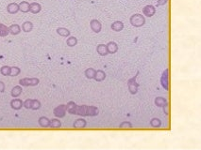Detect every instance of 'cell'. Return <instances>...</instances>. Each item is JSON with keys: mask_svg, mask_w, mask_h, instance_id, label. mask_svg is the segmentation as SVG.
<instances>
[{"mask_svg": "<svg viewBox=\"0 0 201 150\" xmlns=\"http://www.w3.org/2000/svg\"><path fill=\"white\" fill-rule=\"evenodd\" d=\"M66 112L71 115H78L80 116H97L99 115V109L93 105H78L74 101L67 102Z\"/></svg>", "mask_w": 201, "mask_h": 150, "instance_id": "1", "label": "cell"}, {"mask_svg": "<svg viewBox=\"0 0 201 150\" xmlns=\"http://www.w3.org/2000/svg\"><path fill=\"white\" fill-rule=\"evenodd\" d=\"M129 23L134 27H142L146 24V17L141 13H134L130 16Z\"/></svg>", "mask_w": 201, "mask_h": 150, "instance_id": "2", "label": "cell"}, {"mask_svg": "<svg viewBox=\"0 0 201 150\" xmlns=\"http://www.w3.org/2000/svg\"><path fill=\"white\" fill-rule=\"evenodd\" d=\"M41 106H42L41 101L36 99H28L23 103V107H25L26 109L33 110V111L39 110L41 108Z\"/></svg>", "mask_w": 201, "mask_h": 150, "instance_id": "3", "label": "cell"}, {"mask_svg": "<svg viewBox=\"0 0 201 150\" xmlns=\"http://www.w3.org/2000/svg\"><path fill=\"white\" fill-rule=\"evenodd\" d=\"M138 74H139V72H137V74L135 75V76H133L132 78L128 79V81H127L128 91H129V93L132 94V95H135V94H137V92H138L139 84L136 82V79H137Z\"/></svg>", "mask_w": 201, "mask_h": 150, "instance_id": "4", "label": "cell"}, {"mask_svg": "<svg viewBox=\"0 0 201 150\" xmlns=\"http://www.w3.org/2000/svg\"><path fill=\"white\" fill-rule=\"evenodd\" d=\"M19 84L21 87H36L40 84V80L36 77H32V78H23L19 80Z\"/></svg>", "mask_w": 201, "mask_h": 150, "instance_id": "5", "label": "cell"}, {"mask_svg": "<svg viewBox=\"0 0 201 150\" xmlns=\"http://www.w3.org/2000/svg\"><path fill=\"white\" fill-rule=\"evenodd\" d=\"M161 84H162V87L164 88V90L166 91L169 90V69L168 68H165L162 74Z\"/></svg>", "mask_w": 201, "mask_h": 150, "instance_id": "6", "label": "cell"}, {"mask_svg": "<svg viewBox=\"0 0 201 150\" xmlns=\"http://www.w3.org/2000/svg\"><path fill=\"white\" fill-rule=\"evenodd\" d=\"M53 114L57 118L64 117L65 115H66V106H65V104H60V105L55 107L54 110H53Z\"/></svg>", "mask_w": 201, "mask_h": 150, "instance_id": "7", "label": "cell"}, {"mask_svg": "<svg viewBox=\"0 0 201 150\" xmlns=\"http://www.w3.org/2000/svg\"><path fill=\"white\" fill-rule=\"evenodd\" d=\"M90 27H91L93 32L98 34L102 30V24L97 19H92L90 21Z\"/></svg>", "mask_w": 201, "mask_h": 150, "instance_id": "8", "label": "cell"}, {"mask_svg": "<svg viewBox=\"0 0 201 150\" xmlns=\"http://www.w3.org/2000/svg\"><path fill=\"white\" fill-rule=\"evenodd\" d=\"M143 13L147 17H152L156 13V7L151 4L146 5L143 9Z\"/></svg>", "mask_w": 201, "mask_h": 150, "instance_id": "9", "label": "cell"}, {"mask_svg": "<svg viewBox=\"0 0 201 150\" xmlns=\"http://www.w3.org/2000/svg\"><path fill=\"white\" fill-rule=\"evenodd\" d=\"M106 47H107V51H108V54H113L115 53L118 52V44L115 42V41H109L107 44H106Z\"/></svg>", "mask_w": 201, "mask_h": 150, "instance_id": "10", "label": "cell"}, {"mask_svg": "<svg viewBox=\"0 0 201 150\" xmlns=\"http://www.w3.org/2000/svg\"><path fill=\"white\" fill-rule=\"evenodd\" d=\"M23 101L21 100V99H17V98H14L13 100H12L11 101V102H10V105H11V107L13 109V110H15V111H18V110H20L22 107H23Z\"/></svg>", "mask_w": 201, "mask_h": 150, "instance_id": "11", "label": "cell"}, {"mask_svg": "<svg viewBox=\"0 0 201 150\" xmlns=\"http://www.w3.org/2000/svg\"><path fill=\"white\" fill-rule=\"evenodd\" d=\"M86 126H87V121L84 118H78L73 123V128L76 129H84V128H86Z\"/></svg>", "mask_w": 201, "mask_h": 150, "instance_id": "12", "label": "cell"}, {"mask_svg": "<svg viewBox=\"0 0 201 150\" xmlns=\"http://www.w3.org/2000/svg\"><path fill=\"white\" fill-rule=\"evenodd\" d=\"M42 11V6L38 2H32L29 3V12L32 14H38Z\"/></svg>", "mask_w": 201, "mask_h": 150, "instance_id": "13", "label": "cell"}, {"mask_svg": "<svg viewBox=\"0 0 201 150\" xmlns=\"http://www.w3.org/2000/svg\"><path fill=\"white\" fill-rule=\"evenodd\" d=\"M107 77L106 72L102 69H97L95 70V78L94 80H95L96 82H103Z\"/></svg>", "mask_w": 201, "mask_h": 150, "instance_id": "14", "label": "cell"}, {"mask_svg": "<svg viewBox=\"0 0 201 150\" xmlns=\"http://www.w3.org/2000/svg\"><path fill=\"white\" fill-rule=\"evenodd\" d=\"M7 12L10 14H16L19 12V5L15 2L10 3L7 6Z\"/></svg>", "mask_w": 201, "mask_h": 150, "instance_id": "15", "label": "cell"}, {"mask_svg": "<svg viewBox=\"0 0 201 150\" xmlns=\"http://www.w3.org/2000/svg\"><path fill=\"white\" fill-rule=\"evenodd\" d=\"M111 28L115 32H120L124 29V23L122 21H114L111 25Z\"/></svg>", "mask_w": 201, "mask_h": 150, "instance_id": "16", "label": "cell"}, {"mask_svg": "<svg viewBox=\"0 0 201 150\" xmlns=\"http://www.w3.org/2000/svg\"><path fill=\"white\" fill-rule=\"evenodd\" d=\"M56 31L60 37H63V38H68L71 35V31L66 27H58Z\"/></svg>", "mask_w": 201, "mask_h": 150, "instance_id": "17", "label": "cell"}, {"mask_svg": "<svg viewBox=\"0 0 201 150\" xmlns=\"http://www.w3.org/2000/svg\"><path fill=\"white\" fill-rule=\"evenodd\" d=\"M9 32H10V34L16 36L21 33V26L17 24H13L12 26H9Z\"/></svg>", "mask_w": 201, "mask_h": 150, "instance_id": "18", "label": "cell"}, {"mask_svg": "<svg viewBox=\"0 0 201 150\" xmlns=\"http://www.w3.org/2000/svg\"><path fill=\"white\" fill-rule=\"evenodd\" d=\"M38 123L41 128L46 129V128H49V126H50V119L46 116H41L38 119Z\"/></svg>", "mask_w": 201, "mask_h": 150, "instance_id": "19", "label": "cell"}, {"mask_svg": "<svg viewBox=\"0 0 201 150\" xmlns=\"http://www.w3.org/2000/svg\"><path fill=\"white\" fill-rule=\"evenodd\" d=\"M96 52L99 55L101 56H106L108 54V51H107V47H106V44H103V43H100L96 46Z\"/></svg>", "mask_w": 201, "mask_h": 150, "instance_id": "20", "label": "cell"}, {"mask_svg": "<svg viewBox=\"0 0 201 150\" xmlns=\"http://www.w3.org/2000/svg\"><path fill=\"white\" fill-rule=\"evenodd\" d=\"M22 92H23L22 87H21V86H15V87H13V88L12 89L11 95H12L13 98H18V97L22 94Z\"/></svg>", "mask_w": 201, "mask_h": 150, "instance_id": "21", "label": "cell"}, {"mask_svg": "<svg viewBox=\"0 0 201 150\" xmlns=\"http://www.w3.org/2000/svg\"><path fill=\"white\" fill-rule=\"evenodd\" d=\"M18 5H19V12L23 13L29 12V3L28 1H21Z\"/></svg>", "mask_w": 201, "mask_h": 150, "instance_id": "22", "label": "cell"}, {"mask_svg": "<svg viewBox=\"0 0 201 150\" xmlns=\"http://www.w3.org/2000/svg\"><path fill=\"white\" fill-rule=\"evenodd\" d=\"M154 103L157 107H163L166 103H168V101L163 97H157L154 101Z\"/></svg>", "mask_w": 201, "mask_h": 150, "instance_id": "23", "label": "cell"}, {"mask_svg": "<svg viewBox=\"0 0 201 150\" xmlns=\"http://www.w3.org/2000/svg\"><path fill=\"white\" fill-rule=\"evenodd\" d=\"M84 75H85V77L89 80H92L95 78V69L93 68H88L85 69L84 71Z\"/></svg>", "mask_w": 201, "mask_h": 150, "instance_id": "24", "label": "cell"}, {"mask_svg": "<svg viewBox=\"0 0 201 150\" xmlns=\"http://www.w3.org/2000/svg\"><path fill=\"white\" fill-rule=\"evenodd\" d=\"M78 42H79L78 39L74 36H69L68 39L66 40V45L68 47H75L77 46Z\"/></svg>", "mask_w": 201, "mask_h": 150, "instance_id": "25", "label": "cell"}, {"mask_svg": "<svg viewBox=\"0 0 201 150\" xmlns=\"http://www.w3.org/2000/svg\"><path fill=\"white\" fill-rule=\"evenodd\" d=\"M22 30L26 33H28V32H31L32 29H33V24L29 21H27L25 23H23L22 26H21Z\"/></svg>", "mask_w": 201, "mask_h": 150, "instance_id": "26", "label": "cell"}, {"mask_svg": "<svg viewBox=\"0 0 201 150\" xmlns=\"http://www.w3.org/2000/svg\"><path fill=\"white\" fill-rule=\"evenodd\" d=\"M149 124L152 128L154 129H160L162 127V120L160 118L157 117H153L151 118V120L149 121Z\"/></svg>", "mask_w": 201, "mask_h": 150, "instance_id": "27", "label": "cell"}, {"mask_svg": "<svg viewBox=\"0 0 201 150\" xmlns=\"http://www.w3.org/2000/svg\"><path fill=\"white\" fill-rule=\"evenodd\" d=\"M10 34L9 32V27L4 25V24H0V37L1 38H5Z\"/></svg>", "mask_w": 201, "mask_h": 150, "instance_id": "28", "label": "cell"}, {"mask_svg": "<svg viewBox=\"0 0 201 150\" xmlns=\"http://www.w3.org/2000/svg\"><path fill=\"white\" fill-rule=\"evenodd\" d=\"M61 127V122L59 121V118H53L50 120V126L49 128L51 129H59Z\"/></svg>", "mask_w": 201, "mask_h": 150, "instance_id": "29", "label": "cell"}, {"mask_svg": "<svg viewBox=\"0 0 201 150\" xmlns=\"http://www.w3.org/2000/svg\"><path fill=\"white\" fill-rule=\"evenodd\" d=\"M0 73H1L3 76H10L11 73V67L10 66H2L0 68Z\"/></svg>", "mask_w": 201, "mask_h": 150, "instance_id": "30", "label": "cell"}, {"mask_svg": "<svg viewBox=\"0 0 201 150\" xmlns=\"http://www.w3.org/2000/svg\"><path fill=\"white\" fill-rule=\"evenodd\" d=\"M21 73V68L18 67H11V73L10 76L11 77H16Z\"/></svg>", "mask_w": 201, "mask_h": 150, "instance_id": "31", "label": "cell"}, {"mask_svg": "<svg viewBox=\"0 0 201 150\" xmlns=\"http://www.w3.org/2000/svg\"><path fill=\"white\" fill-rule=\"evenodd\" d=\"M119 128L122 129H130L133 128V125L129 121H123L119 124Z\"/></svg>", "mask_w": 201, "mask_h": 150, "instance_id": "32", "label": "cell"}, {"mask_svg": "<svg viewBox=\"0 0 201 150\" xmlns=\"http://www.w3.org/2000/svg\"><path fill=\"white\" fill-rule=\"evenodd\" d=\"M162 109H163V113H164L166 115H169V114H170V106H169V103H166V104L162 107Z\"/></svg>", "mask_w": 201, "mask_h": 150, "instance_id": "33", "label": "cell"}, {"mask_svg": "<svg viewBox=\"0 0 201 150\" xmlns=\"http://www.w3.org/2000/svg\"><path fill=\"white\" fill-rule=\"evenodd\" d=\"M5 89H6V86H5V84H4V82L0 81V93L5 92Z\"/></svg>", "mask_w": 201, "mask_h": 150, "instance_id": "34", "label": "cell"}, {"mask_svg": "<svg viewBox=\"0 0 201 150\" xmlns=\"http://www.w3.org/2000/svg\"><path fill=\"white\" fill-rule=\"evenodd\" d=\"M168 0H159V2L157 3V6L156 7H159V6H162L164 4H167Z\"/></svg>", "mask_w": 201, "mask_h": 150, "instance_id": "35", "label": "cell"}]
</instances>
